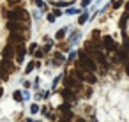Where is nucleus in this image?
<instances>
[{
    "mask_svg": "<svg viewBox=\"0 0 129 122\" xmlns=\"http://www.w3.org/2000/svg\"><path fill=\"white\" fill-rule=\"evenodd\" d=\"M27 37H28V34H21V32H11L9 34V41L13 44H21V43H25Z\"/></svg>",
    "mask_w": 129,
    "mask_h": 122,
    "instance_id": "3",
    "label": "nucleus"
},
{
    "mask_svg": "<svg viewBox=\"0 0 129 122\" xmlns=\"http://www.w3.org/2000/svg\"><path fill=\"white\" fill-rule=\"evenodd\" d=\"M88 2H90V0H83V2H81V6H83V7H85V6H87V4H88Z\"/></svg>",
    "mask_w": 129,
    "mask_h": 122,
    "instance_id": "25",
    "label": "nucleus"
},
{
    "mask_svg": "<svg viewBox=\"0 0 129 122\" xmlns=\"http://www.w3.org/2000/svg\"><path fill=\"white\" fill-rule=\"evenodd\" d=\"M62 97L64 99H73V90L66 87V90H62Z\"/></svg>",
    "mask_w": 129,
    "mask_h": 122,
    "instance_id": "12",
    "label": "nucleus"
},
{
    "mask_svg": "<svg viewBox=\"0 0 129 122\" xmlns=\"http://www.w3.org/2000/svg\"><path fill=\"white\" fill-rule=\"evenodd\" d=\"M127 18H129V14H124V16L120 18V27H122V28L127 25Z\"/></svg>",
    "mask_w": 129,
    "mask_h": 122,
    "instance_id": "14",
    "label": "nucleus"
},
{
    "mask_svg": "<svg viewBox=\"0 0 129 122\" xmlns=\"http://www.w3.org/2000/svg\"><path fill=\"white\" fill-rule=\"evenodd\" d=\"M25 53H27L25 44H23V43H21V44H16V62H18V64H21V62H23Z\"/></svg>",
    "mask_w": 129,
    "mask_h": 122,
    "instance_id": "7",
    "label": "nucleus"
},
{
    "mask_svg": "<svg viewBox=\"0 0 129 122\" xmlns=\"http://www.w3.org/2000/svg\"><path fill=\"white\" fill-rule=\"evenodd\" d=\"M7 28H9V32H23V30H25V25H23L21 21H13V20H9V21H7Z\"/></svg>",
    "mask_w": 129,
    "mask_h": 122,
    "instance_id": "5",
    "label": "nucleus"
},
{
    "mask_svg": "<svg viewBox=\"0 0 129 122\" xmlns=\"http://www.w3.org/2000/svg\"><path fill=\"white\" fill-rule=\"evenodd\" d=\"M2 67H4V69H7V71H14L13 58H4V62H2Z\"/></svg>",
    "mask_w": 129,
    "mask_h": 122,
    "instance_id": "9",
    "label": "nucleus"
},
{
    "mask_svg": "<svg viewBox=\"0 0 129 122\" xmlns=\"http://www.w3.org/2000/svg\"><path fill=\"white\" fill-rule=\"evenodd\" d=\"M55 37H57L58 41H62V39L66 37V28H60V30L57 32V36H55Z\"/></svg>",
    "mask_w": 129,
    "mask_h": 122,
    "instance_id": "13",
    "label": "nucleus"
},
{
    "mask_svg": "<svg viewBox=\"0 0 129 122\" xmlns=\"http://www.w3.org/2000/svg\"><path fill=\"white\" fill-rule=\"evenodd\" d=\"M78 57H80V62H78V66L85 71V73H94L95 69H97V62H94V58H90L88 57V53L83 50V51H80L78 53Z\"/></svg>",
    "mask_w": 129,
    "mask_h": 122,
    "instance_id": "1",
    "label": "nucleus"
},
{
    "mask_svg": "<svg viewBox=\"0 0 129 122\" xmlns=\"http://www.w3.org/2000/svg\"><path fill=\"white\" fill-rule=\"evenodd\" d=\"M30 111H32V113H37V111H39V106H37V104H32Z\"/></svg>",
    "mask_w": 129,
    "mask_h": 122,
    "instance_id": "18",
    "label": "nucleus"
},
{
    "mask_svg": "<svg viewBox=\"0 0 129 122\" xmlns=\"http://www.w3.org/2000/svg\"><path fill=\"white\" fill-rule=\"evenodd\" d=\"M20 2H21V0H7L9 6H16V4H20Z\"/></svg>",
    "mask_w": 129,
    "mask_h": 122,
    "instance_id": "16",
    "label": "nucleus"
},
{
    "mask_svg": "<svg viewBox=\"0 0 129 122\" xmlns=\"http://www.w3.org/2000/svg\"><path fill=\"white\" fill-rule=\"evenodd\" d=\"M48 21H55V14H48Z\"/></svg>",
    "mask_w": 129,
    "mask_h": 122,
    "instance_id": "23",
    "label": "nucleus"
},
{
    "mask_svg": "<svg viewBox=\"0 0 129 122\" xmlns=\"http://www.w3.org/2000/svg\"><path fill=\"white\" fill-rule=\"evenodd\" d=\"M127 73H129V66H127Z\"/></svg>",
    "mask_w": 129,
    "mask_h": 122,
    "instance_id": "29",
    "label": "nucleus"
},
{
    "mask_svg": "<svg viewBox=\"0 0 129 122\" xmlns=\"http://www.w3.org/2000/svg\"><path fill=\"white\" fill-rule=\"evenodd\" d=\"M36 67V64H28L27 66V69H25V73H32V69Z\"/></svg>",
    "mask_w": 129,
    "mask_h": 122,
    "instance_id": "15",
    "label": "nucleus"
},
{
    "mask_svg": "<svg viewBox=\"0 0 129 122\" xmlns=\"http://www.w3.org/2000/svg\"><path fill=\"white\" fill-rule=\"evenodd\" d=\"M50 50H51V44H46V46H44V50H43V51H50Z\"/></svg>",
    "mask_w": 129,
    "mask_h": 122,
    "instance_id": "24",
    "label": "nucleus"
},
{
    "mask_svg": "<svg viewBox=\"0 0 129 122\" xmlns=\"http://www.w3.org/2000/svg\"><path fill=\"white\" fill-rule=\"evenodd\" d=\"M78 122H85V120H81V118H80V120H78Z\"/></svg>",
    "mask_w": 129,
    "mask_h": 122,
    "instance_id": "28",
    "label": "nucleus"
},
{
    "mask_svg": "<svg viewBox=\"0 0 129 122\" xmlns=\"http://www.w3.org/2000/svg\"><path fill=\"white\" fill-rule=\"evenodd\" d=\"M125 7H127V11H129V2H127V4H125Z\"/></svg>",
    "mask_w": 129,
    "mask_h": 122,
    "instance_id": "26",
    "label": "nucleus"
},
{
    "mask_svg": "<svg viewBox=\"0 0 129 122\" xmlns=\"http://www.w3.org/2000/svg\"><path fill=\"white\" fill-rule=\"evenodd\" d=\"M85 21H87V16H85V14H83V16H80V20H78V23L81 25V23H85Z\"/></svg>",
    "mask_w": 129,
    "mask_h": 122,
    "instance_id": "20",
    "label": "nucleus"
},
{
    "mask_svg": "<svg viewBox=\"0 0 129 122\" xmlns=\"http://www.w3.org/2000/svg\"><path fill=\"white\" fill-rule=\"evenodd\" d=\"M7 16H9V20H13V21H21V23H27V25H28V20H30L28 11L23 9V7H16V9L9 11Z\"/></svg>",
    "mask_w": 129,
    "mask_h": 122,
    "instance_id": "2",
    "label": "nucleus"
},
{
    "mask_svg": "<svg viewBox=\"0 0 129 122\" xmlns=\"http://www.w3.org/2000/svg\"><path fill=\"white\" fill-rule=\"evenodd\" d=\"M103 44H104V48L108 51H117V44H115V41L111 37H104L103 39Z\"/></svg>",
    "mask_w": 129,
    "mask_h": 122,
    "instance_id": "8",
    "label": "nucleus"
},
{
    "mask_svg": "<svg viewBox=\"0 0 129 122\" xmlns=\"http://www.w3.org/2000/svg\"><path fill=\"white\" fill-rule=\"evenodd\" d=\"M64 85H66L67 88H74L76 92L81 88V83H80V81H76L73 76H66V78H64Z\"/></svg>",
    "mask_w": 129,
    "mask_h": 122,
    "instance_id": "4",
    "label": "nucleus"
},
{
    "mask_svg": "<svg viewBox=\"0 0 129 122\" xmlns=\"http://www.w3.org/2000/svg\"><path fill=\"white\" fill-rule=\"evenodd\" d=\"M0 97H2V88H0Z\"/></svg>",
    "mask_w": 129,
    "mask_h": 122,
    "instance_id": "27",
    "label": "nucleus"
},
{
    "mask_svg": "<svg viewBox=\"0 0 129 122\" xmlns=\"http://www.w3.org/2000/svg\"><path fill=\"white\" fill-rule=\"evenodd\" d=\"M124 48L129 51V39H127V37H124Z\"/></svg>",
    "mask_w": 129,
    "mask_h": 122,
    "instance_id": "19",
    "label": "nucleus"
},
{
    "mask_svg": "<svg viewBox=\"0 0 129 122\" xmlns=\"http://www.w3.org/2000/svg\"><path fill=\"white\" fill-rule=\"evenodd\" d=\"M14 99L16 101H21V92H14Z\"/></svg>",
    "mask_w": 129,
    "mask_h": 122,
    "instance_id": "21",
    "label": "nucleus"
},
{
    "mask_svg": "<svg viewBox=\"0 0 129 122\" xmlns=\"http://www.w3.org/2000/svg\"><path fill=\"white\" fill-rule=\"evenodd\" d=\"M83 80H85V81H88V83H95V81H97V78L94 76V73H85Z\"/></svg>",
    "mask_w": 129,
    "mask_h": 122,
    "instance_id": "11",
    "label": "nucleus"
},
{
    "mask_svg": "<svg viewBox=\"0 0 129 122\" xmlns=\"http://www.w3.org/2000/svg\"><path fill=\"white\" fill-rule=\"evenodd\" d=\"M36 48H37V44H30V48H28V51H30V53H36V51H37Z\"/></svg>",
    "mask_w": 129,
    "mask_h": 122,
    "instance_id": "17",
    "label": "nucleus"
},
{
    "mask_svg": "<svg viewBox=\"0 0 129 122\" xmlns=\"http://www.w3.org/2000/svg\"><path fill=\"white\" fill-rule=\"evenodd\" d=\"M95 62L101 64V66H106V57H104L101 51H95Z\"/></svg>",
    "mask_w": 129,
    "mask_h": 122,
    "instance_id": "10",
    "label": "nucleus"
},
{
    "mask_svg": "<svg viewBox=\"0 0 129 122\" xmlns=\"http://www.w3.org/2000/svg\"><path fill=\"white\" fill-rule=\"evenodd\" d=\"M2 55H4V58H14V57H16V46H13V43L7 44V46L2 50Z\"/></svg>",
    "mask_w": 129,
    "mask_h": 122,
    "instance_id": "6",
    "label": "nucleus"
},
{
    "mask_svg": "<svg viewBox=\"0 0 129 122\" xmlns=\"http://www.w3.org/2000/svg\"><path fill=\"white\" fill-rule=\"evenodd\" d=\"M122 6V0H115V2H113V7H120Z\"/></svg>",
    "mask_w": 129,
    "mask_h": 122,
    "instance_id": "22",
    "label": "nucleus"
}]
</instances>
